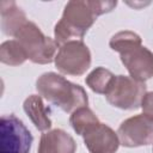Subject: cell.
Returning a JSON list of instances; mask_svg holds the SVG:
<instances>
[{
    "instance_id": "7",
    "label": "cell",
    "mask_w": 153,
    "mask_h": 153,
    "mask_svg": "<svg viewBox=\"0 0 153 153\" xmlns=\"http://www.w3.org/2000/svg\"><path fill=\"white\" fill-rule=\"evenodd\" d=\"M54 62L62 74L79 76L91 66V51L81 39H73L60 45Z\"/></svg>"
},
{
    "instance_id": "9",
    "label": "cell",
    "mask_w": 153,
    "mask_h": 153,
    "mask_svg": "<svg viewBox=\"0 0 153 153\" xmlns=\"http://www.w3.org/2000/svg\"><path fill=\"white\" fill-rule=\"evenodd\" d=\"M82 137L90 153H115L121 145L117 133L102 122L88 128Z\"/></svg>"
},
{
    "instance_id": "5",
    "label": "cell",
    "mask_w": 153,
    "mask_h": 153,
    "mask_svg": "<svg viewBox=\"0 0 153 153\" xmlns=\"http://www.w3.org/2000/svg\"><path fill=\"white\" fill-rule=\"evenodd\" d=\"M32 134L14 115H2L0 120V153H29Z\"/></svg>"
},
{
    "instance_id": "1",
    "label": "cell",
    "mask_w": 153,
    "mask_h": 153,
    "mask_svg": "<svg viewBox=\"0 0 153 153\" xmlns=\"http://www.w3.org/2000/svg\"><path fill=\"white\" fill-rule=\"evenodd\" d=\"M109 45L120 54L129 76L140 82L153 78V53L142 45L137 33L128 30L120 31L111 37Z\"/></svg>"
},
{
    "instance_id": "2",
    "label": "cell",
    "mask_w": 153,
    "mask_h": 153,
    "mask_svg": "<svg viewBox=\"0 0 153 153\" xmlns=\"http://www.w3.org/2000/svg\"><path fill=\"white\" fill-rule=\"evenodd\" d=\"M36 90L41 97L68 114L88 104L87 93L80 85L71 82L54 72L43 73L38 76Z\"/></svg>"
},
{
    "instance_id": "18",
    "label": "cell",
    "mask_w": 153,
    "mask_h": 153,
    "mask_svg": "<svg viewBox=\"0 0 153 153\" xmlns=\"http://www.w3.org/2000/svg\"><path fill=\"white\" fill-rule=\"evenodd\" d=\"M152 152H153V148H152Z\"/></svg>"
},
{
    "instance_id": "10",
    "label": "cell",
    "mask_w": 153,
    "mask_h": 153,
    "mask_svg": "<svg viewBox=\"0 0 153 153\" xmlns=\"http://www.w3.org/2000/svg\"><path fill=\"white\" fill-rule=\"evenodd\" d=\"M74 139L62 129H53L41 135L37 153H75Z\"/></svg>"
},
{
    "instance_id": "13",
    "label": "cell",
    "mask_w": 153,
    "mask_h": 153,
    "mask_svg": "<svg viewBox=\"0 0 153 153\" xmlns=\"http://www.w3.org/2000/svg\"><path fill=\"white\" fill-rule=\"evenodd\" d=\"M115 76L116 75L109 69L104 67H97L86 76L85 82L93 92L105 96L111 87Z\"/></svg>"
},
{
    "instance_id": "14",
    "label": "cell",
    "mask_w": 153,
    "mask_h": 153,
    "mask_svg": "<svg viewBox=\"0 0 153 153\" xmlns=\"http://www.w3.org/2000/svg\"><path fill=\"white\" fill-rule=\"evenodd\" d=\"M0 60L8 66H19L29 59L24 48L17 39H8L0 45Z\"/></svg>"
},
{
    "instance_id": "6",
    "label": "cell",
    "mask_w": 153,
    "mask_h": 153,
    "mask_svg": "<svg viewBox=\"0 0 153 153\" xmlns=\"http://www.w3.org/2000/svg\"><path fill=\"white\" fill-rule=\"evenodd\" d=\"M146 92L145 82H140L131 76L116 75L105 97L108 103L115 108L122 110H135L141 106Z\"/></svg>"
},
{
    "instance_id": "3",
    "label": "cell",
    "mask_w": 153,
    "mask_h": 153,
    "mask_svg": "<svg viewBox=\"0 0 153 153\" xmlns=\"http://www.w3.org/2000/svg\"><path fill=\"white\" fill-rule=\"evenodd\" d=\"M97 14L88 0H72L65 6L61 19L54 27V37L57 45H62L73 38L81 39L93 25Z\"/></svg>"
},
{
    "instance_id": "4",
    "label": "cell",
    "mask_w": 153,
    "mask_h": 153,
    "mask_svg": "<svg viewBox=\"0 0 153 153\" xmlns=\"http://www.w3.org/2000/svg\"><path fill=\"white\" fill-rule=\"evenodd\" d=\"M24 48L27 59L38 65H47L55 60L57 43L55 39L47 37L41 29L33 23L27 20L14 37Z\"/></svg>"
},
{
    "instance_id": "15",
    "label": "cell",
    "mask_w": 153,
    "mask_h": 153,
    "mask_svg": "<svg viewBox=\"0 0 153 153\" xmlns=\"http://www.w3.org/2000/svg\"><path fill=\"white\" fill-rule=\"evenodd\" d=\"M98 122H99L98 117L87 106L76 109L75 111L72 112V115L69 117V123H71L72 128L74 129V131L78 135H81V136L85 134V131L88 128H91L93 124H96Z\"/></svg>"
},
{
    "instance_id": "11",
    "label": "cell",
    "mask_w": 153,
    "mask_h": 153,
    "mask_svg": "<svg viewBox=\"0 0 153 153\" xmlns=\"http://www.w3.org/2000/svg\"><path fill=\"white\" fill-rule=\"evenodd\" d=\"M23 109L37 130L48 131L51 128V120L49 117L50 109L44 105L39 94L29 96L24 100Z\"/></svg>"
},
{
    "instance_id": "17",
    "label": "cell",
    "mask_w": 153,
    "mask_h": 153,
    "mask_svg": "<svg viewBox=\"0 0 153 153\" xmlns=\"http://www.w3.org/2000/svg\"><path fill=\"white\" fill-rule=\"evenodd\" d=\"M142 115L153 121V92H146L141 102Z\"/></svg>"
},
{
    "instance_id": "12",
    "label": "cell",
    "mask_w": 153,
    "mask_h": 153,
    "mask_svg": "<svg viewBox=\"0 0 153 153\" xmlns=\"http://www.w3.org/2000/svg\"><path fill=\"white\" fill-rule=\"evenodd\" d=\"M0 16L1 30L6 36L16 37L20 27L27 22L24 11L14 1H1Z\"/></svg>"
},
{
    "instance_id": "8",
    "label": "cell",
    "mask_w": 153,
    "mask_h": 153,
    "mask_svg": "<svg viewBox=\"0 0 153 153\" xmlns=\"http://www.w3.org/2000/svg\"><path fill=\"white\" fill-rule=\"evenodd\" d=\"M120 143L124 147H140L153 143V121L135 115L124 120L117 130Z\"/></svg>"
},
{
    "instance_id": "16",
    "label": "cell",
    "mask_w": 153,
    "mask_h": 153,
    "mask_svg": "<svg viewBox=\"0 0 153 153\" xmlns=\"http://www.w3.org/2000/svg\"><path fill=\"white\" fill-rule=\"evenodd\" d=\"M88 2L91 5V7L93 8L94 13L97 14V17H99L104 13L111 12L117 5L116 1H91V0H88Z\"/></svg>"
}]
</instances>
